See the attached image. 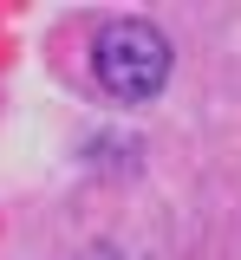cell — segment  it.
Returning a JSON list of instances; mask_svg holds the SVG:
<instances>
[{
  "mask_svg": "<svg viewBox=\"0 0 241 260\" xmlns=\"http://www.w3.org/2000/svg\"><path fill=\"white\" fill-rule=\"evenodd\" d=\"M170 78V39L150 20H98L85 39V85L111 104H143Z\"/></svg>",
  "mask_w": 241,
  "mask_h": 260,
  "instance_id": "1",
  "label": "cell"
}]
</instances>
